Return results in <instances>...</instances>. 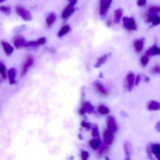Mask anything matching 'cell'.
<instances>
[{
	"label": "cell",
	"instance_id": "7a4b0ae2",
	"mask_svg": "<svg viewBox=\"0 0 160 160\" xmlns=\"http://www.w3.org/2000/svg\"><path fill=\"white\" fill-rule=\"evenodd\" d=\"M16 12L19 16H21L23 20H31L32 19L31 13L28 10H26V9L23 8V7H20V6L16 7Z\"/></svg>",
	"mask_w": 160,
	"mask_h": 160
},
{
	"label": "cell",
	"instance_id": "7c38bea8",
	"mask_svg": "<svg viewBox=\"0 0 160 160\" xmlns=\"http://www.w3.org/2000/svg\"><path fill=\"white\" fill-rule=\"evenodd\" d=\"M152 154L156 156L157 159L160 160V144H153L151 147Z\"/></svg>",
	"mask_w": 160,
	"mask_h": 160
},
{
	"label": "cell",
	"instance_id": "30bf717a",
	"mask_svg": "<svg viewBox=\"0 0 160 160\" xmlns=\"http://www.w3.org/2000/svg\"><path fill=\"white\" fill-rule=\"evenodd\" d=\"M148 109L150 111L160 110V102L158 101L152 100L148 103Z\"/></svg>",
	"mask_w": 160,
	"mask_h": 160
},
{
	"label": "cell",
	"instance_id": "7402d4cb",
	"mask_svg": "<svg viewBox=\"0 0 160 160\" xmlns=\"http://www.w3.org/2000/svg\"><path fill=\"white\" fill-rule=\"evenodd\" d=\"M107 59V55H102L101 57H99V59H98L97 60V63H95V67L96 68L98 67H100L101 66H102L104 63H105V61H106Z\"/></svg>",
	"mask_w": 160,
	"mask_h": 160
},
{
	"label": "cell",
	"instance_id": "74e56055",
	"mask_svg": "<svg viewBox=\"0 0 160 160\" xmlns=\"http://www.w3.org/2000/svg\"><path fill=\"white\" fill-rule=\"evenodd\" d=\"M70 2V3H72L73 5H75V3L77 2V0H69Z\"/></svg>",
	"mask_w": 160,
	"mask_h": 160
},
{
	"label": "cell",
	"instance_id": "603a6c76",
	"mask_svg": "<svg viewBox=\"0 0 160 160\" xmlns=\"http://www.w3.org/2000/svg\"><path fill=\"white\" fill-rule=\"evenodd\" d=\"M124 152L126 153V155L129 156V155H131L133 153V148L132 144L131 143H129L128 141H126L124 144Z\"/></svg>",
	"mask_w": 160,
	"mask_h": 160
},
{
	"label": "cell",
	"instance_id": "5bb4252c",
	"mask_svg": "<svg viewBox=\"0 0 160 160\" xmlns=\"http://www.w3.org/2000/svg\"><path fill=\"white\" fill-rule=\"evenodd\" d=\"M100 144H101V141L99 138H93L92 140L90 141L89 142V145L91 147L92 149L94 150H97L99 149V147H100Z\"/></svg>",
	"mask_w": 160,
	"mask_h": 160
},
{
	"label": "cell",
	"instance_id": "cb8c5ba5",
	"mask_svg": "<svg viewBox=\"0 0 160 160\" xmlns=\"http://www.w3.org/2000/svg\"><path fill=\"white\" fill-rule=\"evenodd\" d=\"M55 19H56V16L54 13H50L49 16H48L47 19H46V23L49 26H51L52 24H53V23L55 22Z\"/></svg>",
	"mask_w": 160,
	"mask_h": 160
},
{
	"label": "cell",
	"instance_id": "4316f807",
	"mask_svg": "<svg viewBox=\"0 0 160 160\" xmlns=\"http://www.w3.org/2000/svg\"><path fill=\"white\" fill-rule=\"evenodd\" d=\"M91 135L94 138H98L99 135V127L97 125H95L91 129Z\"/></svg>",
	"mask_w": 160,
	"mask_h": 160
},
{
	"label": "cell",
	"instance_id": "9c48e42d",
	"mask_svg": "<svg viewBox=\"0 0 160 160\" xmlns=\"http://www.w3.org/2000/svg\"><path fill=\"white\" fill-rule=\"evenodd\" d=\"M94 112V107L90 102H84L83 106L80 109V113L81 115L84 113H92Z\"/></svg>",
	"mask_w": 160,
	"mask_h": 160
},
{
	"label": "cell",
	"instance_id": "277c9868",
	"mask_svg": "<svg viewBox=\"0 0 160 160\" xmlns=\"http://www.w3.org/2000/svg\"><path fill=\"white\" fill-rule=\"evenodd\" d=\"M107 127H108V130H109L113 133L117 132L118 130L117 121L113 117H109L107 118Z\"/></svg>",
	"mask_w": 160,
	"mask_h": 160
},
{
	"label": "cell",
	"instance_id": "f1b7e54d",
	"mask_svg": "<svg viewBox=\"0 0 160 160\" xmlns=\"http://www.w3.org/2000/svg\"><path fill=\"white\" fill-rule=\"evenodd\" d=\"M0 73H1V75L2 76L3 78H6V67H5V66L1 63H0Z\"/></svg>",
	"mask_w": 160,
	"mask_h": 160
},
{
	"label": "cell",
	"instance_id": "44dd1931",
	"mask_svg": "<svg viewBox=\"0 0 160 160\" xmlns=\"http://www.w3.org/2000/svg\"><path fill=\"white\" fill-rule=\"evenodd\" d=\"M134 46H135V49L137 52H141L143 49V47H144V41L143 39H139L135 41V43H134Z\"/></svg>",
	"mask_w": 160,
	"mask_h": 160
},
{
	"label": "cell",
	"instance_id": "e0dca14e",
	"mask_svg": "<svg viewBox=\"0 0 160 160\" xmlns=\"http://www.w3.org/2000/svg\"><path fill=\"white\" fill-rule=\"evenodd\" d=\"M123 16V10L122 9H117L114 12V21L116 24H119Z\"/></svg>",
	"mask_w": 160,
	"mask_h": 160
},
{
	"label": "cell",
	"instance_id": "52a82bcc",
	"mask_svg": "<svg viewBox=\"0 0 160 160\" xmlns=\"http://www.w3.org/2000/svg\"><path fill=\"white\" fill-rule=\"evenodd\" d=\"M73 13H74V5L70 3L69 6H67V8L63 10V13H62V17L63 19H67L68 17L71 16Z\"/></svg>",
	"mask_w": 160,
	"mask_h": 160
},
{
	"label": "cell",
	"instance_id": "6da1fadb",
	"mask_svg": "<svg viewBox=\"0 0 160 160\" xmlns=\"http://www.w3.org/2000/svg\"><path fill=\"white\" fill-rule=\"evenodd\" d=\"M123 27L126 29L130 30V31H135V30H137L136 22H135L134 18L124 16V17L123 18Z\"/></svg>",
	"mask_w": 160,
	"mask_h": 160
},
{
	"label": "cell",
	"instance_id": "ffe728a7",
	"mask_svg": "<svg viewBox=\"0 0 160 160\" xmlns=\"http://www.w3.org/2000/svg\"><path fill=\"white\" fill-rule=\"evenodd\" d=\"M70 31V27L69 25H64L58 32V36L59 37H63V36L66 35L67 33H69Z\"/></svg>",
	"mask_w": 160,
	"mask_h": 160
},
{
	"label": "cell",
	"instance_id": "f546056e",
	"mask_svg": "<svg viewBox=\"0 0 160 160\" xmlns=\"http://www.w3.org/2000/svg\"><path fill=\"white\" fill-rule=\"evenodd\" d=\"M89 157V153L87 152V151H83L81 152V158L83 160H86Z\"/></svg>",
	"mask_w": 160,
	"mask_h": 160
},
{
	"label": "cell",
	"instance_id": "484cf974",
	"mask_svg": "<svg viewBox=\"0 0 160 160\" xmlns=\"http://www.w3.org/2000/svg\"><path fill=\"white\" fill-rule=\"evenodd\" d=\"M160 12V6H152L148 10L149 14H156Z\"/></svg>",
	"mask_w": 160,
	"mask_h": 160
},
{
	"label": "cell",
	"instance_id": "9a60e30c",
	"mask_svg": "<svg viewBox=\"0 0 160 160\" xmlns=\"http://www.w3.org/2000/svg\"><path fill=\"white\" fill-rule=\"evenodd\" d=\"M147 55H160V48H159L157 46H153L149 49L147 50L146 52Z\"/></svg>",
	"mask_w": 160,
	"mask_h": 160
},
{
	"label": "cell",
	"instance_id": "ac0fdd59",
	"mask_svg": "<svg viewBox=\"0 0 160 160\" xmlns=\"http://www.w3.org/2000/svg\"><path fill=\"white\" fill-rule=\"evenodd\" d=\"M148 21L152 22L153 25H159L160 24V16L156 14H151L148 17Z\"/></svg>",
	"mask_w": 160,
	"mask_h": 160
},
{
	"label": "cell",
	"instance_id": "d6a6232c",
	"mask_svg": "<svg viewBox=\"0 0 160 160\" xmlns=\"http://www.w3.org/2000/svg\"><path fill=\"white\" fill-rule=\"evenodd\" d=\"M152 73H159L160 74V67L159 66H156L152 69Z\"/></svg>",
	"mask_w": 160,
	"mask_h": 160
},
{
	"label": "cell",
	"instance_id": "5b68a950",
	"mask_svg": "<svg viewBox=\"0 0 160 160\" xmlns=\"http://www.w3.org/2000/svg\"><path fill=\"white\" fill-rule=\"evenodd\" d=\"M103 139H104V144L105 145H110L113 141V133L108 129L105 130L103 134Z\"/></svg>",
	"mask_w": 160,
	"mask_h": 160
},
{
	"label": "cell",
	"instance_id": "8fae6325",
	"mask_svg": "<svg viewBox=\"0 0 160 160\" xmlns=\"http://www.w3.org/2000/svg\"><path fill=\"white\" fill-rule=\"evenodd\" d=\"M27 42H26V40L24 39L23 37H21V36H19V37H17V38L15 39V41H14V46H16V48H22V47H26V46H27Z\"/></svg>",
	"mask_w": 160,
	"mask_h": 160
},
{
	"label": "cell",
	"instance_id": "d4e9b609",
	"mask_svg": "<svg viewBox=\"0 0 160 160\" xmlns=\"http://www.w3.org/2000/svg\"><path fill=\"white\" fill-rule=\"evenodd\" d=\"M98 111H99V113L102 115H107L109 113V109L105 105H100L99 107V109H98Z\"/></svg>",
	"mask_w": 160,
	"mask_h": 160
},
{
	"label": "cell",
	"instance_id": "2e32d148",
	"mask_svg": "<svg viewBox=\"0 0 160 160\" xmlns=\"http://www.w3.org/2000/svg\"><path fill=\"white\" fill-rule=\"evenodd\" d=\"M16 69L14 68H11V69L9 70L8 71V77H9V80H10V83L11 84H14L16 81H15V77H16Z\"/></svg>",
	"mask_w": 160,
	"mask_h": 160
},
{
	"label": "cell",
	"instance_id": "83f0119b",
	"mask_svg": "<svg viewBox=\"0 0 160 160\" xmlns=\"http://www.w3.org/2000/svg\"><path fill=\"white\" fill-rule=\"evenodd\" d=\"M148 62H149V58H148V55H145L144 56L141 58V63L143 67H146L148 65Z\"/></svg>",
	"mask_w": 160,
	"mask_h": 160
},
{
	"label": "cell",
	"instance_id": "8d00e7d4",
	"mask_svg": "<svg viewBox=\"0 0 160 160\" xmlns=\"http://www.w3.org/2000/svg\"><path fill=\"white\" fill-rule=\"evenodd\" d=\"M156 131H158V132H160V121L159 122H158L157 123H156Z\"/></svg>",
	"mask_w": 160,
	"mask_h": 160
},
{
	"label": "cell",
	"instance_id": "ba28073f",
	"mask_svg": "<svg viewBox=\"0 0 160 160\" xmlns=\"http://www.w3.org/2000/svg\"><path fill=\"white\" fill-rule=\"evenodd\" d=\"M34 63V59L31 56H29L28 59H26L25 63L24 64V67H23V70H22V76L25 75L26 73H28V71L29 70V69L31 68L32 65Z\"/></svg>",
	"mask_w": 160,
	"mask_h": 160
},
{
	"label": "cell",
	"instance_id": "3957f363",
	"mask_svg": "<svg viewBox=\"0 0 160 160\" xmlns=\"http://www.w3.org/2000/svg\"><path fill=\"white\" fill-rule=\"evenodd\" d=\"M135 84V76L133 73H129L126 77V87L129 91L133 89Z\"/></svg>",
	"mask_w": 160,
	"mask_h": 160
},
{
	"label": "cell",
	"instance_id": "d590c367",
	"mask_svg": "<svg viewBox=\"0 0 160 160\" xmlns=\"http://www.w3.org/2000/svg\"><path fill=\"white\" fill-rule=\"evenodd\" d=\"M140 81H141V76L140 75H138L136 77V78H135V84H136V85L138 84Z\"/></svg>",
	"mask_w": 160,
	"mask_h": 160
},
{
	"label": "cell",
	"instance_id": "4fadbf2b",
	"mask_svg": "<svg viewBox=\"0 0 160 160\" xmlns=\"http://www.w3.org/2000/svg\"><path fill=\"white\" fill-rule=\"evenodd\" d=\"M95 87L96 88L98 91H99L101 95H108V91H107L106 89L105 88V87L103 86V84L102 83H100L99 81H96L95 83Z\"/></svg>",
	"mask_w": 160,
	"mask_h": 160
},
{
	"label": "cell",
	"instance_id": "1f68e13d",
	"mask_svg": "<svg viewBox=\"0 0 160 160\" xmlns=\"http://www.w3.org/2000/svg\"><path fill=\"white\" fill-rule=\"evenodd\" d=\"M46 38H40L37 40V43H38V46H41V45H44V44H46Z\"/></svg>",
	"mask_w": 160,
	"mask_h": 160
},
{
	"label": "cell",
	"instance_id": "8992f818",
	"mask_svg": "<svg viewBox=\"0 0 160 160\" xmlns=\"http://www.w3.org/2000/svg\"><path fill=\"white\" fill-rule=\"evenodd\" d=\"M111 3H112V0H101V2H100V14L102 16L106 13L107 10L109 8Z\"/></svg>",
	"mask_w": 160,
	"mask_h": 160
},
{
	"label": "cell",
	"instance_id": "836d02e7",
	"mask_svg": "<svg viewBox=\"0 0 160 160\" xmlns=\"http://www.w3.org/2000/svg\"><path fill=\"white\" fill-rule=\"evenodd\" d=\"M1 10H2V12H4L6 14L10 13V9L8 8V7H4V6H2V7H1Z\"/></svg>",
	"mask_w": 160,
	"mask_h": 160
},
{
	"label": "cell",
	"instance_id": "d6986e66",
	"mask_svg": "<svg viewBox=\"0 0 160 160\" xmlns=\"http://www.w3.org/2000/svg\"><path fill=\"white\" fill-rule=\"evenodd\" d=\"M2 45L3 46V49H4L5 52H6L7 55H10L11 53H13V47L12 46H10L9 43H6L5 42H2Z\"/></svg>",
	"mask_w": 160,
	"mask_h": 160
},
{
	"label": "cell",
	"instance_id": "e575fe53",
	"mask_svg": "<svg viewBox=\"0 0 160 160\" xmlns=\"http://www.w3.org/2000/svg\"><path fill=\"white\" fill-rule=\"evenodd\" d=\"M146 4V0H138V5L139 6H143Z\"/></svg>",
	"mask_w": 160,
	"mask_h": 160
},
{
	"label": "cell",
	"instance_id": "4dcf8cb0",
	"mask_svg": "<svg viewBox=\"0 0 160 160\" xmlns=\"http://www.w3.org/2000/svg\"><path fill=\"white\" fill-rule=\"evenodd\" d=\"M81 126H83L84 128H86L87 130H90L91 128V124L90 123L87 122H82L81 123Z\"/></svg>",
	"mask_w": 160,
	"mask_h": 160
}]
</instances>
